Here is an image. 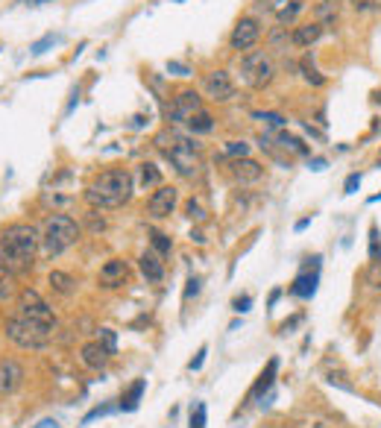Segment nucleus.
<instances>
[{"label":"nucleus","instance_id":"f257e3e1","mask_svg":"<svg viewBox=\"0 0 381 428\" xmlns=\"http://www.w3.org/2000/svg\"><path fill=\"white\" fill-rule=\"evenodd\" d=\"M41 244V235L30 223H12L0 235V270L3 273H26L33 267V255Z\"/></svg>","mask_w":381,"mask_h":428},{"label":"nucleus","instance_id":"f03ea898","mask_svg":"<svg viewBox=\"0 0 381 428\" xmlns=\"http://www.w3.org/2000/svg\"><path fill=\"white\" fill-rule=\"evenodd\" d=\"M130 197H132V174L123 167H115V170H103L88 185L86 203L91 208H118L123 203H130Z\"/></svg>","mask_w":381,"mask_h":428},{"label":"nucleus","instance_id":"7ed1b4c3","mask_svg":"<svg viewBox=\"0 0 381 428\" xmlns=\"http://www.w3.org/2000/svg\"><path fill=\"white\" fill-rule=\"evenodd\" d=\"M53 329H56V323L30 320L24 314L6 320V337L21 349H45L53 340Z\"/></svg>","mask_w":381,"mask_h":428},{"label":"nucleus","instance_id":"20e7f679","mask_svg":"<svg viewBox=\"0 0 381 428\" xmlns=\"http://www.w3.org/2000/svg\"><path fill=\"white\" fill-rule=\"evenodd\" d=\"M79 240V223L68 214H53V217L45 223V235H41V247H45V255H62L65 250H70Z\"/></svg>","mask_w":381,"mask_h":428},{"label":"nucleus","instance_id":"39448f33","mask_svg":"<svg viewBox=\"0 0 381 428\" xmlns=\"http://www.w3.org/2000/svg\"><path fill=\"white\" fill-rule=\"evenodd\" d=\"M273 77H276V65L270 59V53L249 50L241 59V79L249 89H264V85L273 82Z\"/></svg>","mask_w":381,"mask_h":428},{"label":"nucleus","instance_id":"423d86ee","mask_svg":"<svg viewBox=\"0 0 381 428\" xmlns=\"http://www.w3.org/2000/svg\"><path fill=\"white\" fill-rule=\"evenodd\" d=\"M164 153H167V159H171V165L176 167L179 176H196V174H200V167H203L200 153H196L188 141L173 138V144L167 147Z\"/></svg>","mask_w":381,"mask_h":428},{"label":"nucleus","instance_id":"0eeeda50","mask_svg":"<svg viewBox=\"0 0 381 428\" xmlns=\"http://www.w3.org/2000/svg\"><path fill=\"white\" fill-rule=\"evenodd\" d=\"M18 311L24 314V317H30V320H41V323H56L53 317V308L45 303V299L38 296V291L33 288H24L18 293Z\"/></svg>","mask_w":381,"mask_h":428},{"label":"nucleus","instance_id":"6e6552de","mask_svg":"<svg viewBox=\"0 0 381 428\" xmlns=\"http://www.w3.org/2000/svg\"><path fill=\"white\" fill-rule=\"evenodd\" d=\"M203 91H205V97L215 100V103H229L235 97V82L226 70H211L203 79Z\"/></svg>","mask_w":381,"mask_h":428},{"label":"nucleus","instance_id":"1a4fd4ad","mask_svg":"<svg viewBox=\"0 0 381 428\" xmlns=\"http://www.w3.org/2000/svg\"><path fill=\"white\" fill-rule=\"evenodd\" d=\"M258 38H261V24L256 18H241L229 36V45L232 50H249L258 45Z\"/></svg>","mask_w":381,"mask_h":428},{"label":"nucleus","instance_id":"9d476101","mask_svg":"<svg viewBox=\"0 0 381 428\" xmlns=\"http://www.w3.org/2000/svg\"><path fill=\"white\" fill-rule=\"evenodd\" d=\"M196 112H203V100H200V94L196 91H191V89H185V91H179L176 97H173V106H171V118L176 121V123H188Z\"/></svg>","mask_w":381,"mask_h":428},{"label":"nucleus","instance_id":"9b49d317","mask_svg":"<svg viewBox=\"0 0 381 428\" xmlns=\"http://www.w3.org/2000/svg\"><path fill=\"white\" fill-rule=\"evenodd\" d=\"M176 188L173 185H159V191H153V197L147 199V211L153 217H171L173 208H176Z\"/></svg>","mask_w":381,"mask_h":428},{"label":"nucleus","instance_id":"f8f14e48","mask_svg":"<svg viewBox=\"0 0 381 428\" xmlns=\"http://www.w3.org/2000/svg\"><path fill=\"white\" fill-rule=\"evenodd\" d=\"M24 384V367L15 358H0V396H12Z\"/></svg>","mask_w":381,"mask_h":428},{"label":"nucleus","instance_id":"ddd939ff","mask_svg":"<svg viewBox=\"0 0 381 428\" xmlns=\"http://www.w3.org/2000/svg\"><path fill=\"white\" fill-rule=\"evenodd\" d=\"M229 174L235 182H241V185H252V182H258L264 176V167L256 162V159H249V155H244V159H232L229 165Z\"/></svg>","mask_w":381,"mask_h":428},{"label":"nucleus","instance_id":"4468645a","mask_svg":"<svg viewBox=\"0 0 381 428\" xmlns=\"http://www.w3.org/2000/svg\"><path fill=\"white\" fill-rule=\"evenodd\" d=\"M126 276H130V267H126V261H120V259H109L100 267V284L103 288H120V284L126 282Z\"/></svg>","mask_w":381,"mask_h":428},{"label":"nucleus","instance_id":"2eb2a0df","mask_svg":"<svg viewBox=\"0 0 381 428\" xmlns=\"http://www.w3.org/2000/svg\"><path fill=\"white\" fill-rule=\"evenodd\" d=\"M317 284H320V267H314V270H302V273L293 279L290 293H293V296H300V299H311V296L317 293Z\"/></svg>","mask_w":381,"mask_h":428},{"label":"nucleus","instance_id":"dca6fc26","mask_svg":"<svg viewBox=\"0 0 381 428\" xmlns=\"http://www.w3.org/2000/svg\"><path fill=\"white\" fill-rule=\"evenodd\" d=\"M276 373H279V358H270L267 361V367H264V373L258 376V381L252 384V390H249V396H247V402H256V399H261L267 390L273 388V381H276Z\"/></svg>","mask_w":381,"mask_h":428},{"label":"nucleus","instance_id":"f3484780","mask_svg":"<svg viewBox=\"0 0 381 428\" xmlns=\"http://www.w3.org/2000/svg\"><path fill=\"white\" fill-rule=\"evenodd\" d=\"M79 358H82V364H86L88 369H103L109 364L111 355L100 346V340H91V344H86V346L79 349Z\"/></svg>","mask_w":381,"mask_h":428},{"label":"nucleus","instance_id":"a211bd4d","mask_svg":"<svg viewBox=\"0 0 381 428\" xmlns=\"http://www.w3.org/2000/svg\"><path fill=\"white\" fill-rule=\"evenodd\" d=\"M138 267H141V273H144V279L153 282V284H159L164 279V264H162V259L156 252H144V255H141Z\"/></svg>","mask_w":381,"mask_h":428},{"label":"nucleus","instance_id":"6ab92c4d","mask_svg":"<svg viewBox=\"0 0 381 428\" xmlns=\"http://www.w3.org/2000/svg\"><path fill=\"white\" fill-rule=\"evenodd\" d=\"M320 36H322V26H320L317 21L300 24V26L293 30V45H296V47H311Z\"/></svg>","mask_w":381,"mask_h":428},{"label":"nucleus","instance_id":"aec40b11","mask_svg":"<svg viewBox=\"0 0 381 428\" xmlns=\"http://www.w3.org/2000/svg\"><path fill=\"white\" fill-rule=\"evenodd\" d=\"M276 147H281L288 155H311V147H308L300 135H290V132H279L276 135Z\"/></svg>","mask_w":381,"mask_h":428},{"label":"nucleus","instance_id":"412c9836","mask_svg":"<svg viewBox=\"0 0 381 428\" xmlns=\"http://www.w3.org/2000/svg\"><path fill=\"white\" fill-rule=\"evenodd\" d=\"M144 390H147V381H144V379H135V381L130 384V390H126V393L120 396V411H126V413L138 411V405H141V396H144Z\"/></svg>","mask_w":381,"mask_h":428},{"label":"nucleus","instance_id":"4be33fe9","mask_svg":"<svg viewBox=\"0 0 381 428\" xmlns=\"http://www.w3.org/2000/svg\"><path fill=\"white\" fill-rule=\"evenodd\" d=\"M314 21L322 26V30H332L337 24V3L334 0H322V3L314 6Z\"/></svg>","mask_w":381,"mask_h":428},{"label":"nucleus","instance_id":"5701e85b","mask_svg":"<svg viewBox=\"0 0 381 428\" xmlns=\"http://www.w3.org/2000/svg\"><path fill=\"white\" fill-rule=\"evenodd\" d=\"M302 12H305V0H288L281 9H276V21L281 26H288V24H293L296 18H300Z\"/></svg>","mask_w":381,"mask_h":428},{"label":"nucleus","instance_id":"b1692460","mask_svg":"<svg viewBox=\"0 0 381 428\" xmlns=\"http://www.w3.org/2000/svg\"><path fill=\"white\" fill-rule=\"evenodd\" d=\"M47 282H50V288L56 293H62V296H70V293H74V288H77V282L70 279L68 273H62V270H53V273L47 276Z\"/></svg>","mask_w":381,"mask_h":428},{"label":"nucleus","instance_id":"393cba45","mask_svg":"<svg viewBox=\"0 0 381 428\" xmlns=\"http://www.w3.org/2000/svg\"><path fill=\"white\" fill-rule=\"evenodd\" d=\"M188 130H191L194 135H205V132L215 130V121H211L208 112H196V115L188 121Z\"/></svg>","mask_w":381,"mask_h":428},{"label":"nucleus","instance_id":"a878e982","mask_svg":"<svg viewBox=\"0 0 381 428\" xmlns=\"http://www.w3.org/2000/svg\"><path fill=\"white\" fill-rule=\"evenodd\" d=\"M288 45H293V36H288L285 26H276L270 33V47L273 53H288Z\"/></svg>","mask_w":381,"mask_h":428},{"label":"nucleus","instance_id":"bb28decb","mask_svg":"<svg viewBox=\"0 0 381 428\" xmlns=\"http://www.w3.org/2000/svg\"><path fill=\"white\" fill-rule=\"evenodd\" d=\"M141 185H144V188H159L162 185V174L156 165H150V162L141 165Z\"/></svg>","mask_w":381,"mask_h":428},{"label":"nucleus","instance_id":"cd10ccee","mask_svg":"<svg viewBox=\"0 0 381 428\" xmlns=\"http://www.w3.org/2000/svg\"><path fill=\"white\" fill-rule=\"evenodd\" d=\"M300 70H302V77H305V82H311V85H317V89H320V85H322V82H326V77H322V74H320V70L314 68V62H311V56H305V59L300 62Z\"/></svg>","mask_w":381,"mask_h":428},{"label":"nucleus","instance_id":"c85d7f7f","mask_svg":"<svg viewBox=\"0 0 381 428\" xmlns=\"http://www.w3.org/2000/svg\"><path fill=\"white\" fill-rule=\"evenodd\" d=\"M150 240H153V247H156V252L162 255V259H164V255H171L173 244H171V238H167L164 232H156V229H153V232H150Z\"/></svg>","mask_w":381,"mask_h":428},{"label":"nucleus","instance_id":"c756f323","mask_svg":"<svg viewBox=\"0 0 381 428\" xmlns=\"http://www.w3.org/2000/svg\"><path fill=\"white\" fill-rule=\"evenodd\" d=\"M205 417H208L205 402H194V408H191V420H188V428H205Z\"/></svg>","mask_w":381,"mask_h":428},{"label":"nucleus","instance_id":"7c9ffc66","mask_svg":"<svg viewBox=\"0 0 381 428\" xmlns=\"http://www.w3.org/2000/svg\"><path fill=\"white\" fill-rule=\"evenodd\" d=\"M370 261L373 264L381 261V232H378V226H370Z\"/></svg>","mask_w":381,"mask_h":428},{"label":"nucleus","instance_id":"2f4dec72","mask_svg":"<svg viewBox=\"0 0 381 428\" xmlns=\"http://www.w3.org/2000/svg\"><path fill=\"white\" fill-rule=\"evenodd\" d=\"M247 153H249V144H244V141H229V144L223 147L226 159H244Z\"/></svg>","mask_w":381,"mask_h":428},{"label":"nucleus","instance_id":"473e14b6","mask_svg":"<svg viewBox=\"0 0 381 428\" xmlns=\"http://www.w3.org/2000/svg\"><path fill=\"white\" fill-rule=\"evenodd\" d=\"M252 118H256V121H264V126H273V130H281V126H285V118H281L279 112H256Z\"/></svg>","mask_w":381,"mask_h":428},{"label":"nucleus","instance_id":"72a5a7b5","mask_svg":"<svg viewBox=\"0 0 381 428\" xmlns=\"http://www.w3.org/2000/svg\"><path fill=\"white\" fill-rule=\"evenodd\" d=\"M97 340H100V346H103L109 355H115V352H118V335L111 332V329H100Z\"/></svg>","mask_w":381,"mask_h":428},{"label":"nucleus","instance_id":"f704fd0d","mask_svg":"<svg viewBox=\"0 0 381 428\" xmlns=\"http://www.w3.org/2000/svg\"><path fill=\"white\" fill-rule=\"evenodd\" d=\"M115 411V405H100V408H94V411H88L86 417H82V425H88V422H94V420H100V417H109V413Z\"/></svg>","mask_w":381,"mask_h":428},{"label":"nucleus","instance_id":"c9c22d12","mask_svg":"<svg viewBox=\"0 0 381 428\" xmlns=\"http://www.w3.org/2000/svg\"><path fill=\"white\" fill-rule=\"evenodd\" d=\"M56 41H59V36H45V38H41V41H36V45L30 47V53H33V56H41V53H45L47 47H53Z\"/></svg>","mask_w":381,"mask_h":428},{"label":"nucleus","instance_id":"e433bc0d","mask_svg":"<svg viewBox=\"0 0 381 428\" xmlns=\"http://www.w3.org/2000/svg\"><path fill=\"white\" fill-rule=\"evenodd\" d=\"M9 296H12V273L0 270V299H9Z\"/></svg>","mask_w":381,"mask_h":428},{"label":"nucleus","instance_id":"4c0bfd02","mask_svg":"<svg viewBox=\"0 0 381 428\" xmlns=\"http://www.w3.org/2000/svg\"><path fill=\"white\" fill-rule=\"evenodd\" d=\"M249 305H252V296H235V299H232V311H235V314H247Z\"/></svg>","mask_w":381,"mask_h":428},{"label":"nucleus","instance_id":"58836bf2","mask_svg":"<svg viewBox=\"0 0 381 428\" xmlns=\"http://www.w3.org/2000/svg\"><path fill=\"white\" fill-rule=\"evenodd\" d=\"M185 211H188V217H191V220H203V217H205V211H203V206L196 203V199H188Z\"/></svg>","mask_w":381,"mask_h":428},{"label":"nucleus","instance_id":"ea45409f","mask_svg":"<svg viewBox=\"0 0 381 428\" xmlns=\"http://www.w3.org/2000/svg\"><path fill=\"white\" fill-rule=\"evenodd\" d=\"M361 188V174H349L343 182V194H355Z\"/></svg>","mask_w":381,"mask_h":428},{"label":"nucleus","instance_id":"a19ab883","mask_svg":"<svg viewBox=\"0 0 381 428\" xmlns=\"http://www.w3.org/2000/svg\"><path fill=\"white\" fill-rule=\"evenodd\" d=\"M205 355H208V346H200V352H196L194 358H191V364H188V369H191V373H196V369H203Z\"/></svg>","mask_w":381,"mask_h":428},{"label":"nucleus","instance_id":"79ce46f5","mask_svg":"<svg viewBox=\"0 0 381 428\" xmlns=\"http://www.w3.org/2000/svg\"><path fill=\"white\" fill-rule=\"evenodd\" d=\"M366 284H373V288H381V261L370 267V273H366Z\"/></svg>","mask_w":381,"mask_h":428},{"label":"nucleus","instance_id":"37998d69","mask_svg":"<svg viewBox=\"0 0 381 428\" xmlns=\"http://www.w3.org/2000/svg\"><path fill=\"white\" fill-rule=\"evenodd\" d=\"M200 276H191L188 279V288H185V299H191V296H196V293H200Z\"/></svg>","mask_w":381,"mask_h":428},{"label":"nucleus","instance_id":"c03bdc74","mask_svg":"<svg viewBox=\"0 0 381 428\" xmlns=\"http://www.w3.org/2000/svg\"><path fill=\"white\" fill-rule=\"evenodd\" d=\"M352 3V9H358V12H366V9H373L378 0H349Z\"/></svg>","mask_w":381,"mask_h":428},{"label":"nucleus","instance_id":"a18cd8bd","mask_svg":"<svg viewBox=\"0 0 381 428\" xmlns=\"http://www.w3.org/2000/svg\"><path fill=\"white\" fill-rule=\"evenodd\" d=\"M30 428H62V425L56 422V420H50V417H47V420H38V422H36V425H30Z\"/></svg>","mask_w":381,"mask_h":428},{"label":"nucleus","instance_id":"49530a36","mask_svg":"<svg viewBox=\"0 0 381 428\" xmlns=\"http://www.w3.org/2000/svg\"><path fill=\"white\" fill-rule=\"evenodd\" d=\"M167 70H173V74H179V77H185V74H188V68H185V65H179V62H167Z\"/></svg>","mask_w":381,"mask_h":428},{"label":"nucleus","instance_id":"de8ad7c7","mask_svg":"<svg viewBox=\"0 0 381 428\" xmlns=\"http://www.w3.org/2000/svg\"><path fill=\"white\" fill-rule=\"evenodd\" d=\"M91 229H94V232H100V229H106V220H103V217H100V220H97V214H94V211H91Z\"/></svg>","mask_w":381,"mask_h":428},{"label":"nucleus","instance_id":"09e8293b","mask_svg":"<svg viewBox=\"0 0 381 428\" xmlns=\"http://www.w3.org/2000/svg\"><path fill=\"white\" fill-rule=\"evenodd\" d=\"M258 3H261V6H270V9H281V6L288 3V0H258Z\"/></svg>","mask_w":381,"mask_h":428},{"label":"nucleus","instance_id":"8fccbe9b","mask_svg":"<svg viewBox=\"0 0 381 428\" xmlns=\"http://www.w3.org/2000/svg\"><path fill=\"white\" fill-rule=\"evenodd\" d=\"M308 167H311V170H326V159H311V162H308Z\"/></svg>","mask_w":381,"mask_h":428},{"label":"nucleus","instance_id":"3c124183","mask_svg":"<svg viewBox=\"0 0 381 428\" xmlns=\"http://www.w3.org/2000/svg\"><path fill=\"white\" fill-rule=\"evenodd\" d=\"M308 226H311V217H302L300 223H296V232H302V229H308Z\"/></svg>","mask_w":381,"mask_h":428},{"label":"nucleus","instance_id":"603ef678","mask_svg":"<svg viewBox=\"0 0 381 428\" xmlns=\"http://www.w3.org/2000/svg\"><path fill=\"white\" fill-rule=\"evenodd\" d=\"M18 3H26V6H41V3H50V0H18Z\"/></svg>","mask_w":381,"mask_h":428},{"label":"nucleus","instance_id":"864d4df0","mask_svg":"<svg viewBox=\"0 0 381 428\" xmlns=\"http://www.w3.org/2000/svg\"><path fill=\"white\" fill-rule=\"evenodd\" d=\"M173 3H182V0H173Z\"/></svg>","mask_w":381,"mask_h":428}]
</instances>
